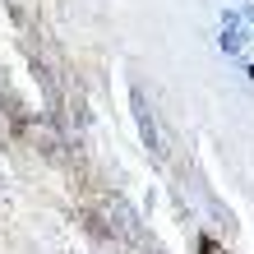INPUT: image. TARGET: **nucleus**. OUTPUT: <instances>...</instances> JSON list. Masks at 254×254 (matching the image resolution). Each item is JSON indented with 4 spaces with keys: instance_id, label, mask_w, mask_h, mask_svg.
Listing matches in <instances>:
<instances>
[{
    "instance_id": "f257e3e1",
    "label": "nucleus",
    "mask_w": 254,
    "mask_h": 254,
    "mask_svg": "<svg viewBox=\"0 0 254 254\" xmlns=\"http://www.w3.org/2000/svg\"><path fill=\"white\" fill-rule=\"evenodd\" d=\"M203 254H222V250H217V245H213V241H203Z\"/></svg>"
}]
</instances>
